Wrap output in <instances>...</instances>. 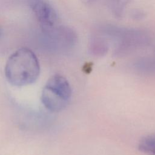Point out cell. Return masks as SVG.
<instances>
[{
    "mask_svg": "<svg viewBox=\"0 0 155 155\" xmlns=\"http://www.w3.org/2000/svg\"><path fill=\"white\" fill-rule=\"evenodd\" d=\"M40 73L37 57L29 48H21L8 59L5 74L7 81L15 86H23L33 83Z\"/></svg>",
    "mask_w": 155,
    "mask_h": 155,
    "instance_id": "obj_1",
    "label": "cell"
},
{
    "mask_svg": "<svg viewBox=\"0 0 155 155\" xmlns=\"http://www.w3.org/2000/svg\"><path fill=\"white\" fill-rule=\"evenodd\" d=\"M71 94L70 85L67 80L61 75L51 76L44 87L41 101L51 111L58 112L66 107Z\"/></svg>",
    "mask_w": 155,
    "mask_h": 155,
    "instance_id": "obj_2",
    "label": "cell"
},
{
    "mask_svg": "<svg viewBox=\"0 0 155 155\" xmlns=\"http://www.w3.org/2000/svg\"><path fill=\"white\" fill-rule=\"evenodd\" d=\"M29 5L39 22L45 28H51L57 21L54 9L45 0H29Z\"/></svg>",
    "mask_w": 155,
    "mask_h": 155,
    "instance_id": "obj_3",
    "label": "cell"
},
{
    "mask_svg": "<svg viewBox=\"0 0 155 155\" xmlns=\"http://www.w3.org/2000/svg\"><path fill=\"white\" fill-rule=\"evenodd\" d=\"M138 148L148 155H155V133L142 137L138 143Z\"/></svg>",
    "mask_w": 155,
    "mask_h": 155,
    "instance_id": "obj_4",
    "label": "cell"
},
{
    "mask_svg": "<svg viewBox=\"0 0 155 155\" xmlns=\"http://www.w3.org/2000/svg\"><path fill=\"white\" fill-rule=\"evenodd\" d=\"M91 49L94 51L102 54L106 51L107 47L104 41L101 40L100 38H97L91 42Z\"/></svg>",
    "mask_w": 155,
    "mask_h": 155,
    "instance_id": "obj_5",
    "label": "cell"
},
{
    "mask_svg": "<svg viewBox=\"0 0 155 155\" xmlns=\"http://www.w3.org/2000/svg\"><path fill=\"white\" fill-rule=\"evenodd\" d=\"M1 30H0V36H1Z\"/></svg>",
    "mask_w": 155,
    "mask_h": 155,
    "instance_id": "obj_6",
    "label": "cell"
},
{
    "mask_svg": "<svg viewBox=\"0 0 155 155\" xmlns=\"http://www.w3.org/2000/svg\"><path fill=\"white\" fill-rule=\"evenodd\" d=\"M87 1H91V0H87Z\"/></svg>",
    "mask_w": 155,
    "mask_h": 155,
    "instance_id": "obj_7",
    "label": "cell"
}]
</instances>
